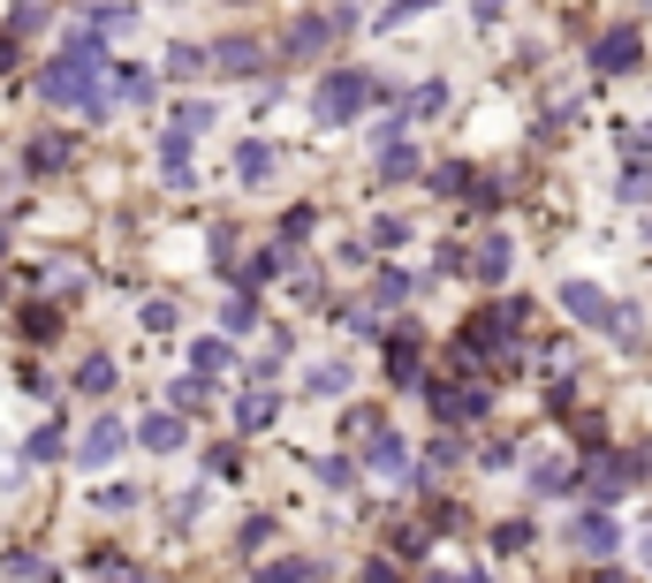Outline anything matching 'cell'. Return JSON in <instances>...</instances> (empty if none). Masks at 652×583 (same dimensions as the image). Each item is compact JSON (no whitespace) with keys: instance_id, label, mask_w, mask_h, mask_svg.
<instances>
[{"instance_id":"obj_1","label":"cell","mask_w":652,"mask_h":583,"mask_svg":"<svg viewBox=\"0 0 652 583\" xmlns=\"http://www.w3.org/2000/svg\"><path fill=\"white\" fill-rule=\"evenodd\" d=\"M394 83H380V77H364V69H334V77H319V122H357L372 99H388Z\"/></svg>"},{"instance_id":"obj_2","label":"cell","mask_w":652,"mask_h":583,"mask_svg":"<svg viewBox=\"0 0 652 583\" xmlns=\"http://www.w3.org/2000/svg\"><path fill=\"white\" fill-rule=\"evenodd\" d=\"M622 531L608 523V507H592V515H569V553H584V561H608Z\"/></svg>"},{"instance_id":"obj_3","label":"cell","mask_w":652,"mask_h":583,"mask_svg":"<svg viewBox=\"0 0 652 583\" xmlns=\"http://www.w3.org/2000/svg\"><path fill=\"white\" fill-rule=\"evenodd\" d=\"M562 311L576 319V326H614V311H622V303H608L600 281H562Z\"/></svg>"},{"instance_id":"obj_4","label":"cell","mask_w":652,"mask_h":583,"mask_svg":"<svg viewBox=\"0 0 652 583\" xmlns=\"http://www.w3.org/2000/svg\"><path fill=\"white\" fill-rule=\"evenodd\" d=\"M122 448H130V432H122L114 416H99V424H84V440H77V462H84V470H107Z\"/></svg>"},{"instance_id":"obj_5","label":"cell","mask_w":652,"mask_h":583,"mask_svg":"<svg viewBox=\"0 0 652 583\" xmlns=\"http://www.w3.org/2000/svg\"><path fill=\"white\" fill-rule=\"evenodd\" d=\"M622 69H638V31L630 23H614L608 39H592V77H622Z\"/></svg>"},{"instance_id":"obj_6","label":"cell","mask_w":652,"mask_h":583,"mask_svg":"<svg viewBox=\"0 0 652 583\" xmlns=\"http://www.w3.org/2000/svg\"><path fill=\"white\" fill-rule=\"evenodd\" d=\"M440 424H463V416H485V386H433Z\"/></svg>"},{"instance_id":"obj_7","label":"cell","mask_w":652,"mask_h":583,"mask_svg":"<svg viewBox=\"0 0 652 583\" xmlns=\"http://www.w3.org/2000/svg\"><path fill=\"white\" fill-rule=\"evenodd\" d=\"M364 462H372L380 478H402V470H410V448H402V432H372V440H364Z\"/></svg>"},{"instance_id":"obj_8","label":"cell","mask_w":652,"mask_h":583,"mask_svg":"<svg viewBox=\"0 0 652 583\" xmlns=\"http://www.w3.org/2000/svg\"><path fill=\"white\" fill-rule=\"evenodd\" d=\"M304 394H319V402L349 394V364H342V356H319V364H304Z\"/></svg>"},{"instance_id":"obj_9","label":"cell","mask_w":652,"mask_h":583,"mask_svg":"<svg viewBox=\"0 0 652 583\" xmlns=\"http://www.w3.org/2000/svg\"><path fill=\"white\" fill-rule=\"evenodd\" d=\"M509 265H516L509 235H485V243L471 250V273H479V281H509Z\"/></svg>"},{"instance_id":"obj_10","label":"cell","mask_w":652,"mask_h":583,"mask_svg":"<svg viewBox=\"0 0 652 583\" xmlns=\"http://www.w3.org/2000/svg\"><path fill=\"white\" fill-rule=\"evenodd\" d=\"M349 31V16H319V23H304V31H289V53H319V46H334Z\"/></svg>"},{"instance_id":"obj_11","label":"cell","mask_w":652,"mask_h":583,"mask_svg":"<svg viewBox=\"0 0 652 583\" xmlns=\"http://www.w3.org/2000/svg\"><path fill=\"white\" fill-rule=\"evenodd\" d=\"M137 440H144V448H152V455H174V448H182V416H144V424H137Z\"/></svg>"},{"instance_id":"obj_12","label":"cell","mask_w":652,"mask_h":583,"mask_svg":"<svg viewBox=\"0 0 652 583\" xmlns=\"http://www.w3.org/2000/svg\"><path fill=\"white\" fill-rule=\"evenodd\" d=\"M388 372H394V386H418V333L410 326L388 341Z\"/></svg>"},{"instance_id":"obj_13","label":"cell","mask_w":652,"mask_h":583,"mask_svg":"<svg viewBox=\"0 0 652 583\" xmlns=\"http://www.w3.org/2000/svg\"><path fill=\"white\" fill-rule=\"evenodd\" d=\"M190 144H198V137H182V129L160 137V174H168V182H190Z\"/></svg>"},{"instance_id":"obj_14","label":"cell","mask_w":652,"mask_h":583,"mask_svg":"<svg viewBox=\"0 0 652 583\" xmlns=\"http://www.w3.org/2000/svg\"><path fill=\"white\" fill-rule=\"evenodd\" d=\"M152 91H160L152 69H114V99H122V107H152Z\"/></svg>"},{"instance_id":"obj_15","label":"cell","mask_w":652,"mask_h":583,"mask_svg":"<svg viewBox=\"0 0 652 583\" xmlns=\"http://www.w3.org/2000/svg\"><path fill=\"white\" fill-rule=\"evenodd\" d=\"M213 61L228 69V77H251V69H259V46H251V39H220Z\"/></svg>"},{"instance_id":"obj_16","label":"cell","mask_w":652,"mask_h":583,"mask_svg":"<svg viewBox=\"0 0 652 583\" xmlns=\"http://www.w3.org/2000/svg\"><path fill=\"white\" fill-rule=\"evenodd\" d=\"M235 416H243V432H265V424L281 416V402H273V394L259 386V394H243V410H235Z\"/></svg>"},{"instance_id":"obj_17","label":"cell","mask_w":652,"mask_h":583,"mask_svg":"<svg viewBox=\"0 0 652 583\" xmlns=\"http://www.w3.org/2000/svg\"><path fill=\"white\" fill-rule=\"evenodd\" d=\"M190 364H198V379H220L235 356H228V341H198V349H190Z\"/></svg>"},{"instance_id":"obj_18","label":"cell","mask_w":652,"mask_h":583,"mask_svg":"<svg viewBox=\"0 0 652 583\" xmlns=\"http://www.w3.org/2000/svg\"><path fill=\"white\" fill-rule=\"evenodd\" d=\"M652 198V160H630L622 167V205H645Z\"/></svg>"},{"instance_id":"obj_19","label":"cell","mask_w":652,"mask_h":583,"mask_svg":"<svg viewBox=\"0 0 652 583\" xmlns=\"http://www.w3.org/2000/svg\"><path fill=\"white\" fill-rule=\"evenodd\" d=\"M69 137H46V144H31V174H53V167H69Z\"/></svg>"},{"instance_id":"obj_20","label":"cell","mask_w":652,"mask_h":583,"mask_svg":"<svg viewBox=\"0 0 652 583\" xmlns=\"http://www.w3.org/2000/svg\"><path fill=\"white\" fill-rule=\"evenodd\" d=\"M235 174H243V182H265V174H273V144H243V152H235Z\"/></svg>"},{"instance_id":"obj_21","label":"cell","mask_w":652,"mask_h":583,"mask_svg":"<svg viewBox=\"0 0 652 583\" xmlns=\"http://www.w3.org/2000/svg\"><path fill=\"white\" fill-rule=\"evenodd\" d=\"M380 174H388V182H402V174H418V152H410L402 137H394V144H380Z\"/></svg>"},{"instance_id":"obj_22","label":"cell","mask_w":652,"mask_h":583,"mask_svg":"<svg viewBox=\"0 0 652 583\" xmlns=\"http://www.w3.org/2000/svg\"><path fill=\"white\" fill-rule=\"evenodd\" d=\"M448 107V83H425V91H410L402 99V122H418V114H440Z\"/></svg>"},{"instance_id":"obj_23","label":"cell","mask_w":652,"mask_h":583,"mask_svg":"<svg viewBox=\"0 0 652 583\" xmlns=\"http://www.w3.org/2000/svg\"><path fill=\"white\" fill-rule=\"evenodd\" d=\"M174 129H182V137H205V129H213V107H205V99H182V107H174Z\"/></svg>"},{"instance_id":"obj_24","label":"cell","mask_w":652,"mask_h":583,"mask_svg":"<svg viewBox=\"0 0 652 583\" xmlns=\"http://www.w3.org/2000/svg\"><path fill=\"white\" fill-rule=\"evenodd\" d=\"M281 258H289V250H259V258H251V265H243L235 281H243V289H265V281L281 273Z\"/></svg>"},{"instance_id":"obj_25","label":"cell","mask_w":652,"mask_h":583,"mask_svg":"<svg viewBox=\"0 0 652 583\" xmlns=\"http://www.w3.org/2000/svg\"><path fill=\"white\" fill-rule=\"evenodd\" d=\"M259 583H319V561H273L259 569Z\"/></svg>"},{"instance_id":"obj_26","label":"cell","mask_w":652,"mask_h":583,"mask_svg":"<svg viewBox=\"0 0 652 583\" xmlns=\"http://www.w3.org/2000/svg\"><path fill=\"white\" fill-rule=\"evenodd\" d=\"M0 569H8V576H16V583H53V569H46L39 553H8Z\"/></svg>"},{"instance_id":"obj_27","label":"cell","mask_w":652,"mask_h":583,"mask_svg":"<svg viewBox=\"0 0 652 583\" xmlns=\"http://www.w3.org/2000/svg\"><path fill=\"white\" fill-rule=\"evenodd\" d=\"M77 386H84V394H107V386H114V364H107V356H84V364H77Z\"/></svg>"},{"instance_id":"obj_28","label":"cell","mask_w":652,"mask_h":583,"mask_svg":"<svg viewBox=\"0 0 652 583\" xmlns=\"http://www.w3.org/2000/svg\"><path fill=\"white\" fill-rule=\"evenodd\" d=\"M23 455H31V462H61V432H53V424H39V432L23 440Z\"/></svg>"},{"instance_id":"obj_29","label":"cell","mask_w":652,"mask_h":583,"mask_svg":"<svg viewBox=\"0 0 652 583\" xmlns=\"http://www.w3.org/2000/svg\"><path fill=\"white\" fill-rule=\"evenodd\" d=\"M46 8H53V0H16V16H8V23H16V39H31V31H39Z\"/></svg>"},{"instance_id":"obj_30","label":"cell","mask_w":652,"mask_h":583,"mask_svg":"<svg viewBox=\"0 0 652 583\" xmlns=\"http://www.w3.org/2000/svg\"><path fill=\"white\" fill-rule=\"evenodd\" d=\"M220 326H228V333H251V326H259V311H251V295H235V303L220 311Z\"/></svg>"},{"instance_id":"obj_31","label":"cell","mask_w":652,"mask_h":583,"mask_svg":"<svg viewBox=\"0 0 652 583\" xmlns=\"http://www.w3.org/2000/svg\"><path fill=\"white\" fill-rule=\"evenodd\" d=\"M372 295H380V303H402V295H410V273H380Z\"/></svg>"},{"instance_id":"obj_32","label":"cell","mask_w":652,"mask_h":583,"mask_svg":"<svg viewBox=\"0 0 652 583\" xmlns=\"http://www.w3.org/2000/svg\"><path fill=\"white\" fill-rule=\"evenodd\" d=\"M23 333H31V341H53L61 319H53V311H23Z\"/></svg>"},{"instance_id":"obj_33","label":"cell","mask_w":652,"mask_h":583,"mask_svg":"<svg viewBox=\"0 0 652 583\" xmlns=\"http://www.w3.org/2000/svg\"><path fill=\"white\" fill-rule=\"evenodd\" d=\"M493 545H501V553H523V545H531V523H501Z\"/></svg>"},{"instance_id":"obj_34","label":"cell","mask_w":652,"mask_h":583,"mask_svg":"<svg viewBox=\"0 0 652 583\" xmlns=\"http://www.w3.org/2000/svg\"><path fill=\"white\" fill-rule=\"evenodd\" d=\"M531 485H539V493H562V485H569V462H539V478H531Z\"/></svg>"},{"instance_id":"obj_35","label":"cell","mask_w":652,"mask_h":583,"mask_svg":"<svg viewBox=\"0 0 652 583\" xmlns=\"http://www.w3.org/2000/svg\"><path fill=\"white\" fill-rule=\"evenodd\" d=\"M425 8H440V0H388V16H380V23H410V16H425Z\"/></svg>"},{"instance_id":"obj_36","label":"cell","mask_w":652,"mask_h":583,"mask_svg":"<svg viewBox=\"0 0 652 583\" xmlns=\"http://www.w3.org/2000/svg\"><path fill=\"white\" fill-rule=\"evenodd\" d=\"M614 341H630V349H638V341H645V326H638V311H614Z\"/></svg>"},{"instance_id":"obj_37","label":"cell","mask_w":652,"mask_h":583,"mask_svg":"<svg viewBox=\"0 0 652 583\" xmlns=\"http://www.w3.org/2000/svg\"><path fill=\"white\" fill-rule=\"evenodd\" d=\"M174 326V303H144V333H168Z\"/></svg>"},{"instance_id":"obj_38","label":"cell","mask_w":652,"mask_h":583,"mask_svg":"<svg viewBox=\"0 0 652 583\" xmlns=\"http://www.w3.org/2000/svg\"><path fill=\"white\" fill-rule=\"evenodd\" d=\"M501 8H509V0H479V23H493V16H501Z\"/></svg>"},{"instance_id":"obj_39","label":"cell","mask_w":652,"mask_h":583,"mask_svg":"<svg viewBox=\"0 0 652 583\" xmlns=\"http://www.w3.org/2000/svg\"><path fill=\"white\" fill-rule=\"evenodd\" d=\"M630 462H638V470H652V448H645V455H630Z\"/></svg>"},{"instance_id":"obj_40","label":"cell","mask_w":652,"mask_h":583,"mask_svg":"<svg viewBox=\"0 0 652 583\" xmlns=\"http://www.w3.org/2000/svg\"><path fill=\"white\" fill-rule=\"evenodd\" d=\"M0 250H8V228H0Z\"/></svg>"},{"instance_id":"obj_41","label":"cell","mask_w":652,"mask_h":583,"mask_svg":"<svg viewBox=\"0 0 652 583\" xmlns=\"http://www.w3.org/2000/svg\"><path fill=\"white\" fill-rule=\"evenodd\" d=\"M645 553H652V539H645Z\"/></svg>"}]
</instances>
